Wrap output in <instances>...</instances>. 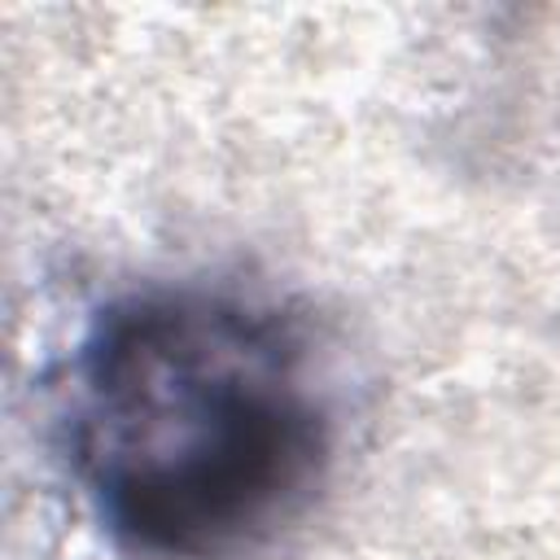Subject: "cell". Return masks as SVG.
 I'll return each mask as SVG.
<instances>
[{"mask_svg":"<svg viewBox=\"0 0 560 560\" xmlns=\"http://www.w3.org/2000/svg\"><path fill=\"white\" fill-rule=\"evenodd\" d=\"M70 472L101 525L149 560H219L315 490L328 420L276 311L206 289L105 306L70 359Z\"/></svg>","mask_w":560,"mask_h":560,"instance_id":"cell-1","label":"cell"}]
</instances>
